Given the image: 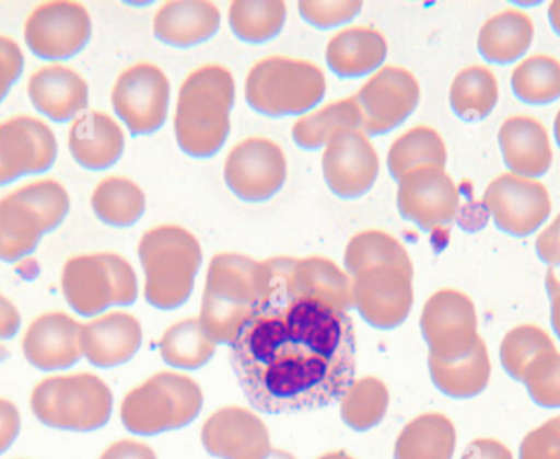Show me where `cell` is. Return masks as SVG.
Wrapping results in <instances>:
<instances>
[{"label": "cell", "mask_w": 560, "mask_h": 459, "mask_svg": "<svg viewBox=\"0 0 560 459\" xmlns=\"http://www.w3.org/2000/svg\"><path fill=\"white\" fill-rule=\"evenodd\" d=\"M249 404L268 415L316 411L341 401L355 376L349 313L271 286L268 300L230 345Z\"/></svg>", "instance_id": "obj_1"}, {"label": "cell", "mask_w": 560, "mask_h": 459, "mask_svg": "<svg viewBox=\"0 0 560 459\" xmlns=\"http://www.w3.org/2000/svg\"><path fill=\"white\" fill-rule=\"evenodd\" d=\"M269 261L222 253L210 261L199 322L215 345H232L271 292Z\"/></svg>", "instance_id": "obj_2"}, {"label": "cell", "mask_w": 560, "mask_h": 459, "mask_svg": "<svg viewBox=\"0 0 560 459\" xmlns=\"http://www.w3.org/2000/svg\"><path fill=\"white\" fill-rule=\"evenodd\" d=\"M235 79L223 66L194 71L180 85L174 131L177 145L192 158H210L229 140L235 105Z\"/></svg>", "instance_id": "obj_3"}, {"label": "cell", "mask_w": 560, "mask_h": 459, "mask_svg": "<svg viewBox=\"0 0 560 459\" xmlns=\"http://www.w3.org/2000/svg\"><path fill=\"white\" fill-rule=\"evenodd\" d=\"M144 271V299L154 309L176 310L190 299L203 254L189 230L163 226L147 231L138 244Z\"/></svg>", "instance_id": "obj_4"}, {"label": "cell", "mask_w": 560, "mask_h": 459, "mask_svg": "<svg viewBox=\"0 0 560 459\" xmlns=\"http://www.w3.org/2000/svg\"><path fill=\"white\" fill-rule=\"evenodd\" d=\"M203 408L200 386L176 372H160L128 392L121 422L130 434L154 437L192 424Z\"/></svg>", "instance_id": "obj_5"}, {"label": "cell", "mask_w": 560, "mask_h": 459, "mask_svg": "<svg viewBox=\"0 0 560 459\" xmlns=\"http://www.w3.org/2000/svg\"><path fill=\"white\" fill-rule=\"evenodd\" d=\"M30 404L33 415L45 427L85 434L108 424L114 412V394L101 378L81 372L39 382Z\"/></svg>", "instance_id": "obj_6"}, {"label": "cell", "mask_w": 560, "mask_h": 459, "mask_svg": "<svg viewBox=\"0 0 560 459\" xmlns=\"http://www.w3.org/2000/svg\"><path fill=\"white\" fill-rule=\"evenodd\" d=\"M69 196L56 181L20 187L0 200V261L28 256L43 234L58 229L69 213Z\"/></svg>", "instance_id": "obj_7"}, {"label": "cell", "mask_w": 560, "mask_h": 459, "mask_svg": "<svg viewBox=\"0 0 560 459\" xmlns=\"http://www.w3.org/2000/svg\"><path fill=\"white\" fill-rule=\"evenodd\" d=\"M326 94L325 74L318 66L300 59L272 56L253 66L246 78V102L266 117L302 115Z\"/></svg>", "instance_id": "obj_8"}, {"label": "cell", "mask_w": 560, "mask_h": 459, "mask_svg": "<svg viewBox=\"0 0 560 459\" xmlns=\"http://www.w3.org/2000/svg\"><path fill=\"white\" fill-rule=\"evenodd\" d=\"M61 284L69 306L82 317L131 306L138 297L133 267L114 253L72 257L62 269Z\"/></svg>", "instance_id": "obj_9"}, {"label": "cell", "mask_w": 560, "mask_h": 459, "mask_svg": "<svg viewBox=\"0 0 560 459\" xmlns=\"http://www.w3.org/2000/svg\"><path fill=\"white\" fill-rule=\"evenodd\" d=\"M477 325L476 307L459 290H438L421 312V335L430 356L440 362H457L469 356L480 338Z\"/></svg>", "instance_id": "obj_10"}, {"label": "cell", "mask_w": 560, "mask_h": 459, "mask_svg": "<svg viewBox=\"0 0 560 459\" xmlns=\"http://www.w3.org/2000/svg\"><path fill=\"white\" fill-rule=\"evenodd\" d=\"M352 307L378 330L400 326L413 307V274L397 266L368 267L351 277Z\"/></svg>", "instance_id": "obj_11"}, {"label": "cell", "mask_w": 560, "mask_h": 459, "mask_svg": "<svg viewBox=\"0 0 560 459\" xmlns=\"http://www.w3.org/2000/svg\"><path fill=\"white\" fill-rule=\"evenodd\" d=\"M352 101L361 114V130L369 137H381L413 114L420 102V84L407 69L387 66L375 72Z\"/></svg>", "instance_id": "obj_12"}, {"label": "cell", "mask_w": 560, "mask_h": 459, "mask_svg": "<svg viewBox=\"0 0 560 459\" xmlns=\"http://www.w3.org/2000/svg\"><path fill=\"white\" fill-rule=\"evenodd\" d=\"M171 84L158 66L140 62L121 72L112 92L115 114L135 137L151 135L166 124Z\"/></svg>", "instance_id": "obj_13"}, {"label": "cell", "mask_w": 560, "mask_h": 459, "mask_svg": "<svg viewBox=\"0 0 560 459\" xmlns=\"http://www.w3.org/2000/svg\"><path fill=\"white\" fill-rule=\"evenodd\" d=\"M92 22L78 2L56 0L38 7L26 20L25 42L30 51L46 61L74 58L88 45Z\"/></svg>", "instance_id": "obj_14"}, {"label": "cell", "mask_w": 560, "mask_h": 459, "mask_svg": "<svg viewBox=\"0 0 560 459\" xmlns=\"http://www.w3.org/2000/svg\"><path fill=\"white\" fill-rule=\"evenodd\" d=\"M226 186L238 199L258 204L275 197L287 180V161L268 138H248L233 148L223 170Z\"/></svg>", "instance_id": "obj_15"}, {"label": "cell", "mask_w": 560, "mask_h": 459, "mask_svg": "<svg viewBox=\"0 0 560 459\" xmlns=\"http://www.w3.org/2000/svg\"><path fill=\"white\" fill-rule=\"evenodd\" d=\"M271 286L290 299H312L349 313L352 307L351 277L326 257H272Z\"/></svg>", "instance_id": "obj_16"}, {"label": "cell", "mask_w": 560, "mask_h": 459, "mask_svg": "<svg viewBox=\"0 0 560 459\" xmlns=\"http://www.w3.org/2000/svg\"><path fill=\"white\" fill-rule=\"evenodd\" d=\"M483 204L497 229L518 238L535 233L552 210L551 197L541 183L513 173L502 174L490 183Z\"/></svg>", "instance_id": "obj_17"}, {"label": "cell", "mask_w": 560, "mask_h": 459, "mask_svg": "<svg viewBox=\"0 0 560 459\" xmlns=\"http://www.w3.org/2000/svg\"><path fill=\"white\" fill-rule=\"evenodd\" d=\"M398 213L423 231L450 226L459 210V191L443 168H420L398 181Z\"/></svg>", "instance_id": "obj_18"}, {"label": "cell", "mask_w": 560, "mask_h": 459, "mask_svg": "<svg viewBox=\"0 0 560 459\" xmlns=\"http://www.w3.org/2000/svg\"><path fill=\"white\" fill-rule=\"evenodd\" d=\"M381 161L362 130L338 131L323 153V176L341 199H358L374 187Z\"/></svg>", "instance_id": "obj_19"}, {"label": "cell", "mask_w": 560, "mask_h": 459, "mask_svg": "<svg viewBox=\"0 0 560 459\" xmlns=\"http://www.w3.org/2000/svg\"><path fill=\"white\" fill-rule=\"evenodd\" d=\"M56 157L58 144L45 122L20 115L0 124V186L45 173Z\"/></svg>", "instance_id": "obj_20"}, {"label": "cell", "mask_w": 560, "mask_h": 459, "mask_svg": "<svg viewBox=\"0 0 560 459\" xmlns=\"http://www.w3.org/2000/svg\"><path fill=\"white\" fill-rule=\"evenodd\" d=\"M202 444L219 459H268L275 451L265 422L242 408L217 411L203 425Z\"/></svg>", "instance_id": "obj_21"}, {"label": "cell", "mask_w": 560, "mask_h": 459, "mask_svg": "<svg viewBox=\"0 0 560 459\" xmlns=\"http://www.w3.org/2000/svg\"><path fill=\"white\" fill-rule=\"evenodd\" d=\"M23 355L39 371H62L81 362L82 325L62 312L33 320L23 336Z\"/></svg>", "instance_id": "obj_22"}, {"label": "cell", "mask_w": 560, "mask_h": 459, "mask_svg": "<svg viewBox=\"0 0 560 459\" xmlns=\"http://www.w3.org/2000/svg\"><path fill=\"white\" fill-rule=\"evenodd\" d=\"M143 330L130 313L112 312L82 325V352L92 366L115 368L140 352Z\"/></svg>", "instance_id": "obj_23"}, {"label": "cell", "mask_w": 560, "mask_h": 459, "mask_svg": "<svg viewBox=\"0 0 560 459\" xmlns=\"http://www.w3.org/2000/svg\"><path fill=\"white\" fill-rule=\"evenodd\" d=\"M219 7L207 0H174L154 16V35L173 48H192L213 38L220 30Z\"/></svg>", "instance_id": "obj_24"}, {"label": "cell", "mask_w": 560, "mask_h": 459, "mask_svg": "<svg viewBox=\"0 0 560 459\" xmlns=\"http://www.w3.org/2000/svg\"><path fill=\"white\" fill-rule=\"evenodd\" d=\"M33 107L52 122L71 121L89 104L88 82L66 66H46L30 78Z\"/></svg>", "instance_id": "obj_25"}, {"label": "cell", "mask_w": 560, "mask_h": 459, "mask_svg": "<svg viewBox=\"0 0 560 459\" xmlns=\"http://www.w3.org/2000/svg\"><path fill=\"white\" fill-rule=\"evenodd\" d=\"M506 167L522 177H541L551 170L552 150L548 131L532 117H510L499 131Z\"/></svg>", "instance_id": "obj_26"}, {"label": "cell", "mask_w": 560, "mask_h": 459, "mask_svg": "<svg viewBox=\"0 0 560 459\" xmlns=\"http://www.w3.org/2000/svg\"><path fill=\"white\" fill-rule=\"evenodd\" d=\"M69 150L79 167L92 171L107 170L124 154V131L107 114L89 112L72 125Z\"/></svg>", "instance_id": "obj_27"}, {"label": "cell", "mask_w": 560, "mask_h": 459, "mask_svg": "<svg viewBox=\"0 0 560 459\" xmlns=\"http://www.w3.org/2000/svg\"><path fill=\"white\" fill-rule=\"evenodd\" d=\"M387 51V42L381 33L352 26L329 39L326 62L338 78H364L384 65Z\"/></svg>", "instance_id": "obj_28"}, {"label": "cell", "mask_w": 560, "mask_h": 459, "mask_svg": "<svg viewBox=\"0 0 560 459\" xmlns=\"http://www.w3.org/2000/svg\"><path fill=\"white\" fill-rule=\"evenodd\" d=\"M428 366L433 385L451 399L477 398L486 391L492 376L489 349L482 338L466 358L446 363L430 356Z\"/></svg>", "instance_id": "obj_29"}, {"label": "cell", "mask_w": 560, "mask_h": 459, "mask_svg": "<svg viewBox=\"0 0 560 459\" xmlns=\"http://www.w3.org/2000/svg\"><path fill=\"white\" fill-rule=\"evenodd\" d=\"M535 36V25L526 13L505 10L483 23L479 51L489 62L509 65L523 58Z\"/></svg>", "instance_id": "obj_30"}, {"label": "cell", "mask_w": 560, "mask_h": 459, "mask_svg": "<svg viewBox=\"0 0 560 459\" xmlns=\"http://www.w3.org/2000/svg\"><path fill=\"white\" fill-rule=\"evenodd\" d=\"M456 441V428L446 415H420L398 435L394 458L453 459Z\"/></svg>", "instance_id": "obj_31"}, {"label": "cell", "mask_w": 560, "mask_h": 459, "mask_svg": "<svg viewBox=\"0 0 560 459\" xmlns=\"http://www.w3.org/2000/svg\"><path fill=\"white\" fill-rule=\"evenodd\" d=\"M447 150L443 138L430 127H415L394 141L388 150V173L400 181L410 171L420 168L446 167Z\"/></svg>", "instance_id": "obj_32"}, {"label": "cell", "mask_w": 560, "mask_h": 459, "mask_svg": "<svg viewBox=\"0 0 560 459\" xmlns=\"http://www.w3.org/2000/svg\"><path fill=\"white\" fill-rule=\"evenodd\" d=\"M450 102L454 114L464 122L483 121L499 102V82L490 69L470 66L454 78Z\"/></svg>", "instance_id": "obj_33"}, {"label": "cell", "mask_w": 560, "mask_h": 459, "mask_svg": "<svg viewBox=\"0 0 560 459\" xmlns=\"http://www.w3.org/2000/svg\"><path fill=\"white\" fill-rule=\"evenodd\" d=\"M92 210L107 226L127 229L143 217L147 197L133 181L107 177L92 194Z\"/></svg>", "instance_id": "obj_34"}, {"label": "cell", "mask_w": 560, "mask_h": 459, "mask_svg": "<svg viewBox=\"0 0 560 459\" xmlns=\"http://www.w3.org/2000/svg\"><path fill=\"white\" fill-rule=\"evenodd\" d=\"M361 130V114L352 99L326 105L310 115H303L292 128L293 141L302 150H319L338 131Z\"/></svg>", "instance_id": "obj_35"}, {"label": "cell", "mask_w": 560, "mask_h": 459, "mask_svg": "<svg viewBox=\"0 0 560 459\" xmlns=\"http://www.w3.org/2000/svg\"><path fill=\"white\" fill-rule=\"evenodd\" d=\"M217 345L206 335L199 319H187L170 326L160 342L163 362L173 368L196 371L215 356Z\"/></svg>", "instance_id": "obj_36"}, {"label": "cell", "mask_w": 560, "mask_h": 459, "mask_svg": "<svg viewBox=\"0 0 560 459\" xmlns=\"http://www.w3.org/2000/svg\"><path fill=\"white\" fill-rule=\"evenodd\" d=\"M397 266L413 274V264L400 241L378 230L362 231L351 238L345 251V267L349 277L372 266Z\"/></svg>", "instance_id": "obj_37"}, {"label": "cell", "mask_w": 560, "mask_h": 459, "mask_svg": "<svg viewBox=\"0 0 560 459\" xmlns=\"http://www.w3.org/2000/svg\"><path fill=\"white\" fill-rule=\"evenodd\" d=\"M285 3L280 0H236L230 7V26L246 43L271 42L285 25Z\"/></svg>", "instance_id": "obj_38"}, {"label": "cell", "mask_w": 560, "mask_h": 459, "mask_svg": "<svg viewBox=\"0 0 560 459\" xmlns=\"http://www.w3.org/2000/svg\"><path fill=\"white\" fill-rule=\"evenodd\" d=\"M388 394L387 386L381 379H359L351 385L339 401L341 418L351 431L368 432L377 427L387 414Z\"/></svg>", "instance_id": "obj_39"}, {"label": "cell", "mask_w": 560, "mask_h": 459, "mask_svg": "<svg viewBox=\"0 0 560 459\" xmlns=\"http://www.w3.org/2000/svg\"><path fill=\"white\" fill-rule=\"evenodd\" d=\"M516 97L526 104H549L560 97V62L552 56L536 55L516 66L512 74Z\"/></svg>", "instance_id": "obj_40"}, {"label": "cell", "mask_w": 560, "mask_h": 459, "mask_svg": "<svg viewBox=\"0 0 560 459\" xmlns=\"http://www.w3.org/2000/svg\"><path fill=\"white\" fill-rule=\"evenodd\" d=\"M556 349L555 342L545 330L535 325H520L510 330L500 346V362L503 369L515 381L522 382L525 369L538 358L541 353Z\"/></svg>", "instance_id": "obj_41"}, {"label": "cell", "mask_w": 560, "mask_h": 459, "mask_svg": "<svg viewBox=\"0 0 560 459\" xmlns=\"http://www.w3.org/2000/svg\"><path fill=\"white\" fill-rule=\"evenodd\" d=\"M523 385L536 404L545 409H560V353H541L523 375Z\"/></svg>", "instance_id": "obj_42"}, {"label": "cell", "mask_w": 560, "mask_h": 459, "mask_svg": "<svg viewBox=\"0 0 560 459\" xmlns=\"http://www.w3.org/2000/svg\"><path fill=\"white\" fill-rule=\"evenodd\" d=\"M362 2L358 0H339V2H299L302 19L316 28L328 30L352 22L361 13Z\"/></svg>", "instance_id": "obj_43"}, {"label": "cell", "mask_w": 560, "mask_h": 459, "mask_svg": "<svg viewBox=\"0 0 560 459\" xmlns=\"http://www.w3.org/2000/svg\"><path fill=\"white\" fill-rule=\"evenodd\" d=\"M520 459H560V415L523 438Z\"/></svg>", "instance_id": "obj_44"}, {"label": "cell", "mask_w": 560, "mask_h": 459, "mask_svg": "<svg viewBox=\"0 0 560 459\" xmlns=\"http://www.w3.org/2000/svg\"><path fill=\"white\" fill-rule=\"evenodd\" d=\"M25 66L22 49L13 39L0 36V102L19 81Z\"/></svg>", "instance_id": "obj_45"}, {"label": "cell", "mask_w": 560, "mask_h": 459, "mask_svg": "<svg viewBox=\"0 0 560 459\" xmlns=\"http://www.w3.org/2000/svg\"><path fill=\"white\" fill-rule=\"evenodd\" d=\"M22 428L19 409L13 402L0 399V455L10 450Z\"/></svg>", "instance_id": "obj_46"}, {"label": "cell", "mask_w": 560, "mask_h": 459, "mask_svg": "<svg viewBox=\"0 0 560 459\" xmlns=\"http://www.w3.org/2000/svg\"><path fill=\"white\" fill-rule=\"evenodd\" d=\"M536 253L541 257L542 263L560 266V214L555 222L539 234L536 240Z\"/></svg>", "instance_id": "obj_47"}, {"label": "cell", "mask_w": 560, "mask_h": 459, "mask_svg": "<svg viewBox=\"0 0 560 459\" xmlns=\"http://www.w3.org/2000/svg\"><path fill=\"white\" fill-rule=\"evenodd\" d=\"M460 459H513V455L502 441L480 438L464 450Z\"/></svg>", "instance_id": "obj_48"}, {"label": "cell", "mask_w": 560, "mask_h": 459, "mask_svg": "<svg viewBox=\"0 0 560 459\" xmlns=\"http://www.w3.org/2000/svg\"><path fill=\"white\" fill-rule=\"evenodd\" d=\"M101 459H158L148 445L133 440H120L108 447Z\"/></svg>", "instance_id": "obj_49"}, {"label": "cell", "mask_w": 560, "mask_h": 459, "mask_svg": "<svg viewBox=\"0 0 560 459\" xmlns=\"http://www.w3.org/2000/svg\"><path fill=\"white\" fill-rule=\"evenodd\" d=\"M20 326H22V317L19 310L0 294V340L13 338L19 333Z\"/></svg>", "instance_id": "obj_50"}, {"label": "cell", "mask_w": 560, "mask_h": 459, "mask_svg": "<svg viewBox=\"0 0 560 459\" xmlns=\"http://www.w3.org/2000/svg\"><path fill=\"white\" fill-rule=\"evenodd\" d=\"M546 289H548L549 299H551L552 330L560 340V280L556 276L555 269H549L546 274Z\"/></svg>", "instance_id": "obj_51"}, {"label": "cell", "mask_w": 560, "mask_h": 459, "mask_svg": "<svg viewBox=\"0 0 560 459\" xmlns=\"http://www.w3.org/2000/svg\"><path fill=\"white\" fill-rule=\"evenodd\" d=\"M549 20H551L555 32L560 35V0H556L549 5Z\"/></svg>", "instance_id": "obj_52"}, {"label": "cell", "mask_w": 560, "mask_h": 459, "mask_svg": "<svg viewBox=\"0 0 560 459\" xmlns=\"http://www.w3.org/2000/svg\"><path fill=\"white\" fill-rule=\"evenodd\" d=\"M268 459H295V457H292V455L287 454V451L275 450L272 451L271 457H269Z\"/></svg>", "instance_id": "obj_53"}, {"label": "cell", "mask_w": 560, "mask_h": 459, "mask_svg": "<svg viewBox=\"0 0 560 459\" xmlns=\"http://www.w3.org/2000/svg\"><path fill=\"white\" fill-rule=\"evenodd\" d=\"M318 459H354L349 457V455L342 454V451H339V454H328L325 455V457L318 458Z\"/></svg>", "instance_id": "obj_54"}, {"label": "cell", "mask_w": 560, "mask_h": 459, "mask_svg": "<svg viewBox=\"0 0 560 459\" xmlns=\"http://www.w3.org/2000/svg\"><path fill=\"white\" fill-rule=\"evenodd\" d=\"M555 135H556V140H558V145L560 147V111H559L558 117H556V122H555Z\"/></svg>", "instance_id": "obj_55"}]
</instances>
